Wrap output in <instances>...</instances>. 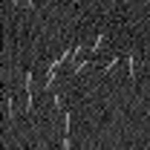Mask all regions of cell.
Instances as JSON below:
<instances>
[{"label": "cell", "instance_id": "cell-1", "mask_svg": "<svg viewBox=\"0 0 150 150\" xmlns=\"http://www.w3.org/2000/svg\"><path fill=\"white\" fill-rule=\"evenodd\" d=\"M104 43H107V32H98V35H95V40H93V46H90V52H87V55H90V58H95V55H98V52H101V49H104Z\"/></svg>", "mask_w": 150, "mask_h": 150}, {"label": "cell", "instance_id": "cell-2", "mask_svg": "<svg viewBox=\"0 0 150 150\" xmlns=\"http://www.w3.org/2000/svg\"><path fill=\"white\" fill-rule=\"evenodd\" d=\"M127 69H130V81H136V75H139V52H127Z\"/></svg>", "mask_w": 150, "mask_h": 150}, {"label": "cell", "instance_id": "cell-3", "mask_svg": "<svg viewBox=\"0 0 150 150\" xmlns=\"http://www.w3.org/2000/svg\"><path fill=\"white\" fill-rule=\"evenodd\" d=\"M23 112H26V115L35 112V90H26V93H23Z\"/></svg>", "mask_w": 150, "mask_h": 150}, {"label": "cell", "instance_id": "cell-4", "mask_svg": "<svg viewBox=\"0 0 150 150\" xmlns=\"http://www.w3.org/2000/svg\"><path fill=\"white\" fill-rule=\"evenodd\" d=\"M90 64H93V58H90V55L78 58V61H75V67H72V75H81L84 69H87V67H90Z\"/></svg>", "mask_w": 150, "mask_h": 150}, {"label": "cell", "instance_id": "cell-5", "mask_svg": "<svg viewBox=\"0 0 150 150\" xmlns=\"http://www.w3.org/2000/svg\"><path fill=\"white\" fill-rule=\"evenodd\" d=\"M15 115H18V107H15V98L9 95V98H6V121L12 124V121H15Z\"/></svg>", "mask_w": 150, "mask_h": 150}, {"label": "cell", "instance_id": "cell-6", "mask_svg": "<svg viewBox=\"0 0 150 150\" xmlns=\"http://www.w3.org/2000/svg\"><path fill=\"white\" fill-rule=\"evenodd\" d=\"M55 81H58V72L46 69V75H43V93H46V90H55Z\"/></svg>", "mask_w": 150, "mask_h": 150}, {"label": "cell", "instance_id": "cell-7", "mask_svg": "<svg viewBox=\"0 0 150 150\" xmlns=\"http://www.w3.org/2000/svg\"><path fill=\"white\" fill-rule=\"evenodd\" d=\"M121 61H124V58H121V55H118V52H115V55H112L110 61H107V64H104V69H101V72H104V75H110L112 69H115V67H118V64H121Z\"/></svg>", "mask_w": 150, "mask_h": 150}, {"label": "cell", "instance_id": "cell-8", "mask_svg": "<svg viewBox=\"0 0 150 150\" xmlns=\"http://www.w3.org/2000/svg\"><path fill=\"white\" fill-rule=\"evenodd\" d=\"M52 104H55V110L67 112V98H64V93H55V95H52Z\"/></svg>", "mask_w": 150, "mask_h": 150}, {"label": "cell", "instance_id": "cell-9", "mask_svg": "<svg viewBox=\"0 0 150 150\" xmlns=\"http://www.w3.org/2000/svg\"><path fill=\"white\" fill-rule=\"evenodd\" d=\"M61 147H64V150H72V139H69V136H64V142H61Z\"/></svg>", "mask_w": 150, "mask_h": 150}, {"label": "cell", "instance_id": "cell-10", "mask_svg": "<svg viewBox=\"0 0 150 150\" xmlns=\"http://www.w3.org/2000/svg\"><path fill=\"white\" fill-rule=\"evenodd\" d=\"M26 6H29V12H38V0H26Z\"/></svg>", "mask_w": 150, "mask_h": 150}, {"label": "cell", "instance_id": "cell-11", "mask_svg": "<svg viewBox=\"0 0 150 150\" xmlns=\"http://www.w3.org/2000/svg\"><path fill=\"white\" fill-rule=\"evenodd\" d=\"M12 6H20V0H12Z\"/></svg>", "mask_w": 150, "mask_h": 150}]
</instances>
